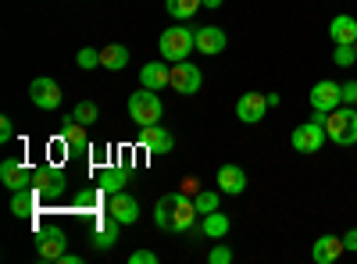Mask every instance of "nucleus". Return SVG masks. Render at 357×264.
I'll return each mask as SVG.
<instances>
[{
	"label": "nucleus",
	"instance_id": "f257e3e1",
	"mask_svg": "<svg viewBox=\"0 0 357 264\" xmlns=\"http://www.w3.org/2000/svg\"><path fill=\"white\" fill-rule=\"evenodd\" d=\"M289 143H293V150H296V154H318L321 146L329 143V132H325V114L314 111L304 125H296V129H293Z\"/></svg>",
	"mask_w": 357,
	"mask_h": 264
},
{
	"label": "nucleus",
	"instance_id": "f03ea898",
	"mask_svg": "<svg viewBox=\"0 0 357 264\" xmlns=\"http://www.w3.org/2000/svg\"><path fill=\"white\" fill-rule=\"evenodd\" d=\"M325 132L336 146H354L357 143V107L340 104L336 111L325 114Z\"/></svg>",
	"mask_w": 357,
	"mask_h": 264
},
{
	"label": "nucleus",
	"instance_id": "7ed1b4c3",
	"mask_svg": "<svg viewBox=\"0 0 357 264\" xmlns=\"http://www.w3.org/2000/svg\"><path fill=\"white\" fill-rule=\"evenodd\" d=\"M129 118L136 122V125H158L161 118H165V104H161V97L154 93V90H146V86H139V90H132V97H129Z\"/></svg>",
	"mask_w": 357,
	"mask_h": 264
},
{
	"label": "nucleus",
	"instance_id": "20e7f679",
	"mask_svg": "<svg viewBox=\"0 0 357 264\" xmlns=\"http://www.w3.org/2000/svg\"><path fill=\"white\" fill-rule=\"evenodd\" d=\"M158 50H161V57L165 61H186V57L197 50V40H193V29H186V25H172V29H165L161 33V40H158Z\"/></svg>",
	"mask_w": 357,
	"mask_h": 264
},
{
	"label": "nucleus",
	"instance_id": "39448f33",
	"mask_svg": "<svg viewBox=\"0 0 357 264\" xmlns=\"http://www.w3.org/2000/svg\"><path fill=\"white\" fill-rule=\"evenodd\" d=\"M33 186L40 189L43 200H57V196H65L68 193V179H65V168L57 164V161H47L33 171Z\"/></svg>",
	"mask_w": 357,
	"mask_h": 264
},
{
	"label": "nucleus",
	"instance_id": "423d86ee",
	"mask_svg": "<svg viewBox=\"0 0 357 264\" xmlns=\"http://www.w3.org/2000/svg\"><path fill=\"white\" fill-rule=\"evenodd\" d=\"M172 232L175 236H200V215L193 208V196L175 189V211H172Z\"/></svg>",
	"mask_w": 357,
	"mask_h": 264
},
{
	"label": "nucleus",
	"instance_id": "0eeeda50",
	"mask_svg": "<svg viewBox=\"0 0 357 264\" xmlns=\"http://www.w3.org/2000/svg\"><path fill=\"white\" fill-rule=\"evenodd\" d=\"M200 86H204V72L190 61H175L172 65V72H168V90H175V93H183V97H193V93H200Z\"/></svg>",
	"mask_w": 357,
	"mask_h": 264
},
{
	"label": "nucleus",
	"instance_id": "6e6552de",
	"mask_svg": "<svg viewBox=\"0 0 357 264\" xmlns=\"http://www.w3.org/2000/svg\"><path fill=\"white\" fill-rule=\"evenodd\" d=\"M29 100H33V107H40V111H61L65 93L50 75H40V79L29 82Z\"/></svg>",
	"mask_w": 357,
	"mask_h": 264
},
{
	"label": "nucleus",
	"instance_id": "1a4fd4ad",
	"mask_svg": "<svg viewBox=\"0 0 357 264\" xmlns=\"http://www.w3.org/2000/svg\"><path fill=\"white\" fill-rule=\"evenodd\" d=\"M307 100H311V107L321 111V114L336 111V107L343 104V82H333V79L314 82V86H311V93H307Z\"/></svg>",
	"mask_w": 357,
	"mask_h": 264
},
{
	"label": "nucleus",
	"instance_id": "9d476101",
	"mask_svg": "<svg viewBox=\"0 0 357 264\" xmlns=\"http://www.w3.org/2000/svg\"><path fill=\"white\" fill-rule=\"evenodd\" d=\"M65 247H68L65 228L50 225V228H40V232H36V257H40V261H50V264H54V261H61Z\"/></svg>",
	"mask_w": 357,
	"mask_h": 264
},
{
	"label": "nucleus",
	"instance_id": "9b49d317",
	"mask_svg": "<svg viewBox=\"0 0 357 264\" xmlns=\"http://www.w3.org/2000/svg\"><path fill=\"white\" fill-rule=\"evenodd\" d=\"M139 150L154 154V157L172 154V150H175V136H172L161 122H158V125H143V129H139Z\"/></svg>",
	"mask_w": 357,
	"mask_h": 264
},
{
	"label": "nucleus",
	"instance_id": "f8f14e48",
	"mask_svg": "<svg viewBox=\"0 0 357 264\" xmlns=\"http://www.w3.org/2000/svg\"><path fill=\"white\" fill-rule=\"evenodd\" d=\"M268 107H272V104H268V93H243L240 100H236V118H240L243 125H257L261 118H264V114H268Z\"/></svg>",
	"mask_w": 357,
	"mask_h": 264
},
{
	"label": "nucleus",
	"instance_id": "ddd939ff",
	"mask_svg": "<svg viewBox=\"0 0 357 264\" xmlns=\"http://www.w3.org/2000/svg\"><path fill=\"white\" fill-rule=\"evenodd\" d=\"M33 171L36 168L22 164L18 157H4V161H0V183H4L11 193L15 189H25V186H33Z\"/></svg>",
	"mask_w": 357,
	"mask_h": 264
},
{
	"label": "nucleus",
	"instance_id": "4468645a",
	"mask_svg": "<svg viewBox=\"0 0 357 264\" xmlns=\"http://www.w3.org/2000/svg\"><path fill=\"white\" fill-rule=\"evenodd\" d=\"M193 40H197V54H204V57L222 54L225 43H229V36L222 33L218 25H200V29H193Z\"/></svg>",
	"mask_w": 357,
	"mask_h": 264
},
{
	"label": "nucleus",
	"instance_id": "2eb2a0df",
	"mask_svg": "<svg viewBox=\"0 0 357 264\" xmlns=\"http://www.w3.org/2000/svg\"><path fill=\"white\" fill-rule=\"evenodd\" d=\"M107 211L118 218V222H122V225H136L139 222V200L132 196V193H111L107 196Z\"/></svg>",
	"mask_w": 357,
	"mask_h": 264
},
{
	"label": "nucleus",
	"instance_id": "dca6fc26",
	"mask_svg": "<svg viewBox=\"0 0 357 264\" xmlns=\"http://www.w3.org/2000/svg\"><path fill=\"white\" fill-rule=\"evenodd\" d=\"M118 228H122V222H118L111 211L107 215H97V225H93V250H111L118 243Z\"/></svg>",
	"mask_w": 357,
	"mask_h": 264
},
{
	"label": "nucleus",
	"instance_id": "f3484780",
	"mask_svg": "<svg viewBox=\"0 0 357 264\" xmlns=\"http://www.w3.org/2000/svg\"><path fill=\"white\" fill-rule=\"evenodd\" d=\"M215 179H218L222 196H240V193L247 189V171H243L240 164H222Z\"/></svg>",
	"mask_w": 357,
	"mask_h": 264
},
{
	"label": "nucleus",
	"instance_id": "a211bd4d",
	"mask_svg": "<svg viewBox=\"0 0 357 264\" xmlns=\"http://www.w3.org/2000/svg\"><path fill=\"white\" fill-rule=\"evenodd\" d=\"M343 254H347L343 236H318V240H314V247H311L314 264H336Z\"/></svg>",
	"mask_w": 357,
	"mask_h": 264
},
{
	"label": "nucleus",
	"instance_id": "6ab92c4d",
	"mask_svg": "<svg viewBox=\"0 0 357 264\" xmlns=\"http://www.w3.org/2000/svg\"><path fill=\"white\" fill-rule=\"evenodd\" d=\"M43 196H40V189L36 186H25V189H15L11 193V215L15 218H36V203H40Z\"/></svg>",
	"mask_w": 357,
	"mask_h": 264
},
{
	"label": "nucleus",
	"instance_id": "aec40b11",
	"mask_svg": "<svg viewBox=\"0 0 357 264\" xmlns=\"http://www.w3.org/2000/svg\"><path fill=\"white\" fill-rule=\"evenodd\" d=\"M97 186L111 196V193H122L126 186H129V168H114V164H107V168H100L97 171Z\"/></svg>",
	"mask_w": 357,
	"mask_h": 264
},
{
	"label": "nucleus",
	"instance_id": "412c9836",
	"mask_svg": "<svg viewBox=\"0 0 357 264\" xmlns=\"http://www.w3.org/2000/svg\"><path fill=\"white\" fill-rule=\"evenodd\" d=\"M229 228H232V222H229V215H222V211L200 215V236H204V240H225Z\"/></svg>",
	"mask_w": 357,
	"mask_h": 264
},
{
	"label": "nucleus",
	"instance_id": "4be33fe9",
	"mask_svg": "<svg viewBox=\"0 0 357 264\" xmlns=\"http://www.w3.org/2000/svg\"><path fill=\"white\" fill-rule=\"evenodd\" d=\"M329 36H333V43H357V18L354 15H336L329 22Z\"/></svg>",
	"mask_w": 357,
	"mask_h": 264
},
{
	"label": "nucleus",
	"instance_id": "5701e85b",
	"mask_svg": "<svg viewBox=\"0 0 357 264\" xmlns=\"http://www.w3.org/2000/svg\"><path fill=\"white\" fill-rule=\"evenodd\" d=\"M168 72L172 68H165V61H151V65H143L139 68V86H146V90H165L168 86Z\"/></svg>",
	"mask_w": 357,
	"mask_h": 264
},
{
	"label": "nucleus",
	"instance_id": "b1692460",
	"mask_svg": "<svg viewBox=\"0 0 357 264\" xmlns=\"http://www.w3.org/2000/svg\"><path fill=\"white\" fill-rule=\"evenodd\" d=\"M126 65H129V47H126V43H107V47H100V68L122 72Z\"/></svg>",
	"mask_w": 357,
	"mask_h": 264
},
{
	"label": "nucleus",
	"instance_id": "393cba45",
	"mask_svg": "<svg viewBox=\"0 0 357 264\" xmlns=\"http://www.w3.org/2000/svg\"><path fill=\"white\" fill-rule=\"evenodd\" d=\"M104 189L100 186H93V189H79L75 193V211L79 215H100V208H104Z\"/></svg>",
	"mask_w": 357,
	"mask_h": 264
},
{
	"label": "nucleus",
	"instance_id": "a878e982",
	"mask_svg": "<svg viewBox=\"0 0 357 264\" xmlns=\"http://www.w3.org/2000/svg\"><path fill=\"white\" fill-rule=\"evenodd\" d=\"M165 8H168V15H172L175 22H186V18H193L197 11H204V0H165Z\"/></svg>",
	"mask_w": 357,
	"mask_h": 264
},
{
	"label": "nucleus",
	"instance_id": "bb28decb",
	"mask_svg": "<svg viewBox=\"0 0 357 264\" xmlns=\"http://www.w3.org/2000/svg\"><path fill=\"white\" fill-rule=\"evenodd\" d=\"M172 211H175V193H165L158 203H154V225L161 232H172Z\"/></svg>",
	"mask_w": 357,
	"mask_h": 264
},
{
	"label": "nucleus",
	"instance_id": "cd10ccee",
	"mask_svg": "<svg viewBox=\"0 0 357 264\" xmlns=\"http://www.w3.org/2000/svg\"><path fill=\"white\" fill-rule=\"evenodd\" d=\"M218 200H222V189H200L193 196V208H197V215H211V211H218Z\"/></svg>",
	"mask_w": 357,
	"mask_h": 264
},
{
	"label": "nucleus",
	"instance_id": "c85d7f7f",
	"mask_svg": "<svg viewBox=\"0 0 357 264\" xmlns=\"http://www.w3.org/2000/svg\"><path fill=\"white\" fill-rule=\"evenodd\" d=\"M72 114H75L79 125H93V122L100 118V107H97L93 100H79V104L72 107Z\"/></svg>",
	"mask_w": 357,
	"mask_h": 264
},
{
	"label": "nucleus",
	"instance_id": "c756f323",
	"mask_svg": "<svg viewBox=\"0 0 357 264\" xmlns=\"http://www.w3.org/2000/svg\"><path fill=\"white\" fill-rule=\"evenodd\" d=\"M75 65H79L82 72H93V68H100V50H97V47H79V54H75Z\"/></svg>",
	"mask_w": 357,
	"mask_h": 264
},
{
	"label": "nucleus",
	"instance_id": "7c9ffc66",
	"mask_svg": "<svg viewBox=\"0 0 357 264\" xmlns=\"http://www.w3.org/2000/svg\"><path fill=\"white\" fill-rule=\"evenodd\" d=\"M333 61H336L340 68L357 65V47H354V43H336V47H333Z\"/></svg>",
	"mask_w": 357,
	"mask_h": 264
},
{
	"label": "nucleus",
	"instance_id": "2f4dec72",
	"mask_svg": "<svg viewBox=\"0 0 357 264\" xmlns=\"http://www.w3.org/2000/svg\"><path fill=\"white\" fill-rule=\"evenodd\" d=\"M207 261H211V264H232V250L222 243V247H215L211 254H207Z\"/></svg>",
	"mask_w": 357,
	"mask_h": 264
},
{
	"label": "nucleus",
	"instance_id": "473e14b6",
	"mask_svg": "<svg viewBox=\"0 0 357 264\" xmlns=\"http://www.w3.org/2000/svg\"><path fill=\"white\" fill-rule=\"evenodd\" d=\"M129 264H158V254L154 250H132L129 254Z\"/></svg>",
	"mask_w": 357,
	"mask_h": 264
},
{
	"label": "nucleus",
	"instance_id": "72a5a7b5",
	"mask_svg": "<svg viewBox=\"0 0 357 264\" xmlns=\"http://www.w3.org/2000/svg\"><path fill=\"white\" fill-rule=\"evenodd\" d=\"M178 193H186V196H197V193H200V179H197V175H186V179L178 183Z\"/></svg>",
	"mask_w": 357,
	"mask_h": 264
},
{
	"label": "nucleus",
	"instance_id": "f704fd0d",
	"mask_svg": "<svg viewBox=\"0 0 357 264\" xmlns=\"http://www.w3.org/2000/svg\"><path fill=\"white\" fill-rule=\"evenodd\" d=\"M343 104H350V107H357V79H350V82H343Z\"/></svg>",
	"mask_w": 357,
	"mask_h": 264
},
{
	"label": "nucleus",
	"instance_id": "c9c22d12",
	"mask_svg": "<svg viewBox=\"0 0 357 264\" xmlns=\"http://www.w3.org/2000/svg\"><path fill=\"white\" fill-rule=\"evenodd\" d=\"M11 139H15V122L4 114V118H0V143H11Z\"/></svg>",
	"mask_w": 357,
	"mask_h": 264
},
{
	"label": "nucleus",
	"instance_id": "e433bc0d",
	"mask_svg": "<svg viewBox=\"0 0 357 264\" xmlns=\"http://www.w3.org/2000/svg\"><path fill=\"white\" fill-rule=\"evenodd\" d=\"M343 247L357 254V228H347V232H343Z\"/></svg>",
	"mask_w": 357,
	"mask_h": 264
},
{
	"label": "nucleus",
	"instance_id": "4c0bfd02",
	"mask_svg": "<svg viewBox=\"0 0 357 264\" xmlns=\"http://www.w3.org/2000/svg\"><path fill=\"white\" fill-rule=\"evenodd\" d=\"M61 264H82V257H79V254H68V250H65V254H61Z\"/></svg>",
	"mask_w": 357,
	"mask_h": 264
},
{
	"label": "nucleus",
	"instance_id": "58836bf2",
	"mask_svg": "<svg viewBox=\"0 0 357 264\" xmlns=\"http://www.w3.org/2000/svg\"><path fill=\"white\" fill-rule=\"evenodd\" d=\"M204 8H222V0H204Z\"/></svg>",
	"mask_w": 357,
	"mask_h": 264
},
{
	"label": "nucleus",
	"instance_id": "ea45409f",
	"mask_svg": "<svg viewBox=\"0 0 357 264\" xmlns=\"http://www.w3.org/2000/svg\"><path fill=\"white\" fill-rule=\"evenodd\" d=\"M354 47H357V43H354Z\"/></svg>",
	"mask_w": 357,
	"mask_h": 264
}]
</instances>
